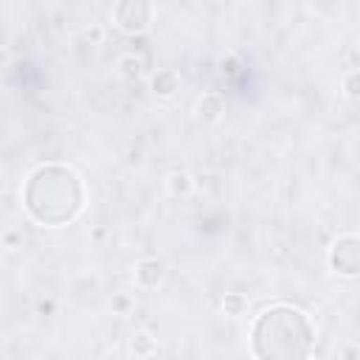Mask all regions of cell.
Instances as JSON below:
<instances>
[{"label":"cell","mask_w":360,"mask_h":360,"mask_svg":"<svg viewBox=\"0 0 360 360\" xmlns=\"http://www.w3.org/2000/svg\"><path fill=\"white\" fill-rule=\"evenodd\" d=\"M329 267L338 276H360V236H338L329 248Z\"/></svg>","instance_id":"obj_3"},{"label":"cell","mask_w":360,"mask_h":360,"mask_svg":"<svg viewBox=\"0 0 360 360\" xmlns=\"http://www.w3.org/2000/svg\"><path fill=\"white\" fill-rule=\"evenodd\" d=\"M129 349L135 352V354H152L158 346H155V340H152V335H146V332H141V335H135L132 338V343H129Z\"/></svg>","instance_id":"obj_11"},{"label":"cell","mask_w":360,"mask_h":360,"mask_svg":"<svg viewBox=\"0 0 360 360\" xmlns=\"http://www.w3.org/2000/svg\"><path fill=\"white\" fill-rule=\"evenodd\" d=\"M343 354H346V357H352V354H360V349H357V346H352V349H346Z\"/></svg>","instance_id":"obj_13"},{"label":"cell","mask_w":360,"mask_h":360,"mask_svg":"<svg viewBox=\"0 0 360 360\" xmlns=\"http://www.w3.org/2000/svg\"><path fill=\"white\" fill-rule=\"evenodd\" d=\"M166 186H169V191H172L174 197H186V194H191L194 180H191L188 172H174V174L166 180Z\"/></svg>","instance_id":"obj_9"},{"label":"cell","mask_w":360,"mask_h":360,"mask_svg":"<svg viewBox=\"0 0 360 360\" xmlns=\"http://www.w3.org/2000/svg\"><path fill=\"white\" fill-rule=\"evenodd\" d=\"M152 93L155 96H160V98H169V96H174L177 90H180V76L172 70V68H163V70H158L155 76H152Z\"/></svg>","instance_id":"obj_5"},{"label":"cell","mask_w":360,"mask_h":360,"mask_svg":"<svg viewBox=\"0 0 360 360\" xmlns=\"http://www.w3.org/2000/svg\"><path fill=\"white\" fill-rule=\"evenodd\" d=\"M112 17H115V25L121 31H127V34H143L152 25L155 6H152V0H118Z\"/></svg>","instance_id":"obj_2"},{"label":"cell","mask_w":360,"mask_h":360,"mask_svg":"<svg viewBox=\"0 0 360 360\" xmlns=\"http://www.w3.org/2000/svg\"><path fill=\"white\" fill-rule=\"evenodd\" d=\"M340 87H343V93H346L349 98H360V68H354V70H349V73L343 76V82H340Z\"/></svg>","instance_id":"obj_10"},{"label":"cell","mask_w":360,"mask_h":360,"mask_svg":"<svg viewBox=\"0 0 360 360\" xmlns=\"http://www.w3.org/2000/svg\"><path fill=\"white\" fill-rule=\"evenodd\" d=\"M197 118H202V121H208V124H214V121H219V115L225 112V101H222V96L219 93H205L200 101H197Z\"/></svg>","instance_id":"obj_6"},{"label":"cell","mask_w":360,"mask_h":360,"mask_svg":"<svg viewBox=\"0 0 360 360\" xmlns=\"http://www.w3.org/2000/svg\"><path fill=\"white\" fill-rule=\"evenodd\" d=\"M222 312H225L228 318H242V315L248 312V298H245L242 292H225V298H222Z\"/></svg>","instance_id":"obj_7"},{"label":"cell","mask_w":360,"mask_h":360,"mask_svg":"<svg viewBox=\"0 0 360 360\" xmlns=\"http://www.w3.org/2000/svg\"><path fill=\"white\" fill-rule=\"evenodd\" d=\"M253 343H262V340H270L276 338L273 343H267V349L259 354V357H281L284 354V340H287V349H290V357H304L309 354V343L315 338V326L309 321V315L298 307H287V304H276L270 309H264L256 321H253Z\"/></svg>","instance_id":"obj_1"},{"label":"cell","mask_w":360,"mask_h":360,"mask_svg":"<svg viewBox=\"0 0 360 360\" xmlns=\"http://www.w3.org/2000/svg\"><path fill=\"white\" fill-rule=\"evenodd\" d=\"M118 73L124 76V79H138L141 73H143V62H141V56H135V53H124V56H118Z\"/></svg>","instance_id":"obj_8"},{"label":"cell","mask_w":360,"mask_h":360,"mask_svg":"<svg viewBox=\"0 0 360 360\" xmlns=\"http://www.w3.org/2000/svg\"><path fill=\"white\" fill-rule=\"evenodd\" d=\"M112 304H115V309H118V312H124V309H129V307H132V301H129L127 295H118Z\"/></svg>","instance_id":"obj_12"},{"label":"cell","mask_w":360,"mask_h":360,"mask_svg":"<svg viewBox=\"0 0 360 360\" xmlns=\"http://www.w3.org/2000/svg\"><path fill=\"white\" fill-rule=\"evenodd\" d=\"M163 278V264L158 259H141L135 264V284L149 290V287H158Z\"/></svg>","instance_id":"obj_4"}]
</instances>
